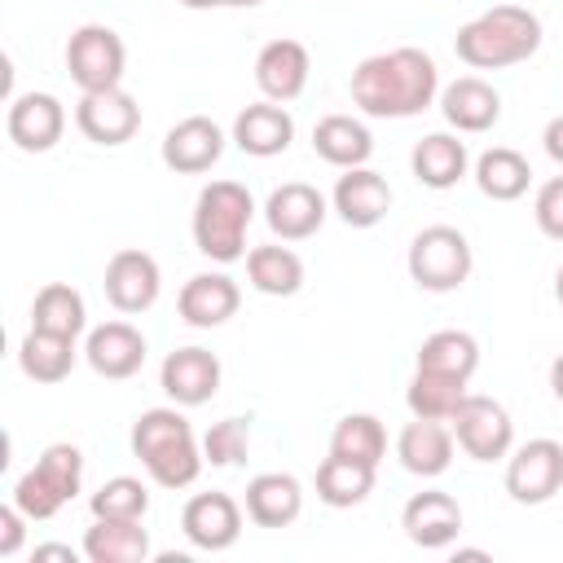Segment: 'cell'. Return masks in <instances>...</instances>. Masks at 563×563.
Segmentation results:
<instances>
[{
	"instance_id": "1",
	"label": "cell",
	"mask_w": 563,
	"mask_h": 563,
	"mask_svg": "<svg viewBox=\"0 0 563 563\" xmlns=\"http://www.w3.org/2000/svg\"><path fill=\"white\" fill-rule=\"evenodd\" d=\"M347 88H352V101L369 119H413L440 97V70L431 53L400 44V48L365 57L352 70Z\"/></svg>"
},
{
	"instance_id": "2",
	"label": "cell",
	"mask_w": 563,
	"mask_h": 563,
	"mask_svg": "<svg viewBox=\"0 0 563 563\" xmlns=\"http://www.w3.org/2000/svg\"><path fill=\"white\" fill-rule=\"evenodd\" d=\"M541 48V18L523 4H493L457 26L453 53L471 70H501L519 66Z\"/></svg>"
},
{
	"instance_id": "3",
	"label": "cell",
	"mask_w": 563,
	"mask_h": 563,
	"mask_svg": "<svg viewBox=\"0 0 563 563\" xmlns=\"http://www.w3.org/2000/svg\"><path fill=\"white\" fill-rule=\"evenodd\" d=\"M132 453L150 471L158 488H189L202 475V444L194 440V427L180 409H145L132 422Z\"/></svg>"
},
{
	"instance_id": "4",
	"label": "cell",
	"mask_w": 563,
	"mask_h": 563,
	"mask_svg": "<svg viewBox=\"0 0 563 563\" xmlns=\"http://www.w3.org/2000/svg\"><path fill=\"white\" fill-rule=\"evenodd\" d=\"M255 216V198L238 180H211L202 185L194 202V246L216 264L246 260V229Z\"/></svg>"
},
{
	"instance_id": "5",
	"label": "cell",
	"mask_w": 563,
	"mask_h": 563,
	"mask_svg": "<svg viewBox=\"0 0 563 563\" xmlns=\"http://www.w3.org/2000/svg\"><path fill=\"white\" fill-rule=\"evenodd\" d=\"M409 277L418 290L431 295H449L457 286H466L475 260H471V242L462 229L453 224H427L413 242H409Z\"/></svg>"
},
{
	"instance_id": "6",
	"label": "cell",
	"mask_w": 563,
	"mask_h": 563,
	"mask_svg": "<svg viewBox=\"0 0 563 563\" xmlns=\"http://www.w3.org/2000/svg\"><path fill=\"white\" fill-rule=\"evenodd\" d=\"M66 70L79 84V92H97V88H119L123 70H128V48L119 40V31L88 22L66 40Z\"/></svg>"
},
{
	"instance_id": "7",
	"label": "cell",
	"mask_w": 563,
	"mask_h": 563,
	"mask_svg": "<svg viewBox=\"0 0 563 563\" xmlns=\"http://www.w3.org/2000/svg\"><path fill=\"white\" fill-rule=\"evenodd\" d=\"M453 440L466 457L475 462H501L515 449V422L506 413V405H497L493 396H475L466 391V400L457 405V413L449 418Z\"/></svg>"
},
{
	"instance_id": "8",
	"label": "cell",
	"mask_w": 563,
	"mask_h": 563,
	"mask_svg": "<svg viewBox=\"0 0 563 563\" xmlns=\"http://www.w3.org/2000/svg\"><path fill=\"white\" fill-rule=\"evenodd\" d=\"M563 488V444L559 440H528L506 457V493L519 506H541Z\"/></svg>"
},
{
	"instance_id": "9",
	"label": "cell",
	"mask_w": 563,
	"mask_h": 563,
	"mask_svg": "<svg viewBox=\"0 0 563 563\" xmlns=\"http://www.w3.org/2000/svg\"><path fill=\"white\" fill-rule=\"evenodd\" d=\"M75 128L92 141V145H123L136 136L141 128V106L136 97L119 84V88H97L84 92L75 106Z\"/></svg>"
},
{
	"instance_id": "10",
	"label": "cell",
	"mask_w": 563,
	"mask_h": 563,
	"mask_svg": "<svg viewBox=\"0 0 563 563\" xmlns=\"http://www.w3.org/2000/svg\"><path fill=\"white\" fill-rule=\"evenodd\" d=\"M101 286H106V299L114 312H145V308H154V299L163 290V273H158V260L150 251L123 246L110 255Z\"/></svg>"
},
{
	"instance_id": "11",
	"label": "cell",
	"mask_w": 563,
	"mask_h": 563,
	"mask_svg": "<svg viewBox=\"0 0 563 563\" xmlns=\"http://www.w3.org/2000/svg\"><path fill=\"white\" fill-rule=\"evenodd\" d=\"M4 132L18 150L26 154H44L62 141L66 132V106L53 97V92H22L9 101V114H4Z\"/></svg>"
},
{
	"instance_id": "12",
	"label": "cell",
	"mask_w": 563,
	"mask_h": 563,
	"mask_svg": "<svg viewBox=\"0 0 563 563\" xmlns=\"http://www.w3.org/2000/svg\"><path fill=\"white\" fill-rule=\"evenodd\" d=\"M180 528L194 550L220 554L242 537V506L229 493H194L180 510Z\"/></svg>"
},
{
	"instance_id": "13",
	"label": "cell",
	"mask_w": 563,
	"mask_h": 563,
	"mask_svg": "<svg viewBox=\"0 0 563 563\" xmlns=\"http://www.w3.org/2000/svg\"><path fill=\"white\" fill-rule=\"evenodd\" d=\"M220 154H224V132L207 114H189V119L172 123L167 136H163V163L172 172H180V176L211 172L220 163Z\"/></svg>"
},
{
	"instance_id": "14",
	"label": "cell",
	"mask_w": 563,
	"mask_h": 563,
	"mask_svg": "<svg viewBox=\"0 0 563 563\" xmlns=\"http://www.w3.org/2000/svg\"><path fill=\"white\" fill-rule=\"evenodd\" d=\"M145 334L132 325V321H106V325H92L88 330V343H84V361L92 365V374L101 378H132L141 374L145 365Z\"/></svg>"
},
{
	"instance_id": "15",
	"label": "cell",
	"mask_w": 563,
	"mask_h": 563,
	"mask_svg": "<svg viewBox=\"0 0 563 563\" xmlns=\"http://www.w3.org/2000/svg\"><path fill=\"white\" fill-rule=\"evenodd\" d=\"M220 356L207 352V347H176L167 352L163 369H158V383L163 391L180 405V409H194V405H207L216 391H220Z\"/></svg>"
},
{
	"instance_id": "16",
	"label": "cell",
	"mask_w": 563,
	"mask_h": 563,
	"mask_svg": "<svg viewBox=\"0 0 563 563\" xmlns=\"http://www.w3.org/2000/svg\"><path fill=\"white\" fill-rule=\"evenodd\" d=\"M264 220L273 229V238L282 242H303L325 224V198L321 189H312L308 180H286L268 194L264 202Z\"/></svg>"
},
{
	"instance_id": "17",
	"label": "cell",
	"mask_w": 563,
	"mask_h": 563,
	"mask_svg": "<svg viewBox=\"0 0 563 563\" xmlns=\"http://www.w3.org/2000/svg\"><path fill=\"white\" fill-rule=\"evenodd\" d=\"M400 528H405V537H409L413 545H422V550H444V545H453L457 532H462V506H457V497H449V493H440V488H422V493H413V497L405 501Z\"/></svg>"
},
{
	"instance_id": "18",
	"label": "cell",
	"mask_w": 563,
	"mask_h": 563,
	"mask_svg": "<svg viewBox=\"0 0 563 563\" xmlns=\"http://www.w3.org/2000/svg\"><path fill=\"white\" fill-rule=\"evenodd\" d=\"M238 303H242V290H238V282H233L229 273H194V277L180 286V295H176V312H180V321L194 325V330H216V325H224V321L238 312Z\"/></svg>"
},
{
	"instance_id": "19",
	"label": "cell",
	"mask_w": 563,
	"mask_h": 563,
	"mask_svg": "<svg viewBox=\"0 0 563 563\" xmlns=\"http://www.w3.org/2000/svg\"><path fill=\"white\" fill-rule=\"evenodd\" d=\"M290 141H295V119L282 101L264 97V101L238 110V119H233V145L251 158H277L290 150Z\"/></svg>"
},
{
	"instance_id": "20",
	"label": "cell",
	"mask_w": 563,
	"mask_h": 563,
	"mask_svg": "<svg viewBox=\"0 0 563 563\" xmlns=\"http://www.w3.org/2000/svg\"><path fill=\"white\" fill-rule=\"evenodd\" d=\"M334 211L343 224L352 229H374L387 211H391V185L387 176H378L374 167H347L339 180H334V194H330Z\"/></svg>"
},
{
	"instance_id": "21",
	"label": "cell",
	"mask_w": 563,
	"mask_h": 563,
	"mask_svg": "<svg viewBox=\"0 0 563 563\" xmlns=\"http://www.w3.org/2000/svg\"><path fill=\"white\" fill-rule=\"evenodd\" d=\"M308 70H312V57L299 40H268L255 57V84L268 101H295L303 88H308Z\"/></svg>"
},
{
	"instance_id": "22",
	"label": "cell",
	"mask_w": 563,
	"mask_h": 563,
	"mask_svg": "<svg viewBox=\"0 0 563 563\" xmlns=\"http://www.w3.org/2000/svg\"><path fill=\"white\" fill-rule=\"evenodd\" d=\"M440 114L457 132H488L501 119V92L479 75H462L440 92Z\"/></svg>"
},
{
	"instance_id": "23",
	"label": "cell",
	"mask_w": 563,
	"mask_h": 563,
	"mask_svg": "<svg viewBox=\"0 0 563 563\" xmlns=\"http://www.w3.org/2000/svg\"><path fill=\"white\" fill-rule=\"evenodd\" d=\"M453 444H457V440H453V427H444V422H435V418H413V422H405V431L396 435V457H400V466H405L409 475L435 479V475L449 471Z\"/></svg>"
},
{
	"instance_id": "24",
	"label": "cell",
	"mask_w": 563,
	"mask_h": 563,
	"mask_svg": "<svg viewBox=\"0 0 563 563\" xmlns=\"http://www.w3.org/2000/svg\"><path fill=\"white\" fill-rule=\"evenodd\" d=\"M303 510V488L286 471H264L246 484V519L255 528H290Z\"/></svg>"
},
{
	"instance_id": "25",
	"label": "cell",
	"mask_w": 563,
	"mask_h": 563,
	"mask_svg": "<svg viewBox=\"0 0 563 563\" xmlns=\"http://www.w3.org/2000/svg\"><path fill=\"white\" fill-rule=\"evenodd\" d=\"M312 150H317V158H325L330 167H365L369 163V154H374V136H369V128L361 123V119H352V114H325V119H317V128H312Z\"/></svg>"
},
{
	"instance_id": "26",
	"label": "cell",
	"mask_w": 563,
	"mask_h": 563,
	"mask_svg": "<svg viewBox=\"0 0 563 563\" xmlns=\"http://www.w3.org/2000/svg\"><path fill=\"white\" fill-rule=\"evenodd\" d=\"M409 167H413V180L418 185H427V189H453L466 176L471 154H466V145L453 132H431V136H422L413 145Z\"/></svg>"
},
{
	"instance_id": "27",
	"label": "cell",
	"mask_w": 563,
	"mask_h": 563,
	"mask_svg": "<svg viewBox=\"0 0 563 563\" xmlns=\"http://www.w3.org/2000/svg\"><path fill=\"white\" fill-rule=\"evenodd\" d=\"M84 554L92 563H141L150 559V532L141 519H92L84 532Z\"/></svg>"
},
{
	"instance_id": "28",
	"label": "cell",
	"mask_w": 563,
	"mask_h": 563,
	"mask_svg": "<svg viewBox=\"0 0 563 563\" xmlns=\"http://www.w3.org/2000/svg\"><path fill=\"white\" fill-rule=\"evenodd\" d=\"M475 185H479V194L493 198V202H515V198L528 194L532 167H528V158H523L519 150L493 145V150H484V154L475 158Z\"/></svg>"
},
{
	"instance_id": "29",
	"label": "cell",
	"mask_w": 563,
	"mask_h": 563,
	"mask_svg": "<svg viewBox=\"0 0 563 563\" xmlns=\"http://www.w3.org/2000/svg\"><path fill=\"white\" fill-rule=\"evenodd\" d=\"M246 282H251L260 295L286 299V295H295V290L303 286V260H299L290 246H277V242L251 246V251H246Z\"/></svg>"
},
{
	"instance_id": "30",
	"label": "cell",
	"mask_w": 563,
	"mask_h": 563,
	"mask_svg": "<svg viewBox=\"0 0 563 563\" xmlns=\"http://www.w3.org/2000/svg\"><path fill=\"white\" fill-rule=\"evenodd\" d=\"M374 471L378 466H365V462H352V457L330 453L317 466V497L325 506H334V510H352V506H361L374 493Z\"/></svg>"
},
{
	"instance_id": "31",
	"label": "cell",
	"mask_w": 563,
	"mask_h": 563,
	"mask_svg": "<svg viewBox=\"0 0 563 563\" xmlns=\"http://www.w3.org/2000/svg\"><path fill=\"white\" fill-rule=\"evenodd\" d=\"M18 365H22V374L31 383H62L75 369V339L31 325V334L18 347Z\"/></svg>"
},
{
	"instance_id": "32",
	"label": "cell",
	"mask_w": 563,
	"mask_h": 563,
	"mask_svg": "<svg viewBox=\"0 0 563 563\" xmlns=\"http://www.w3.org/2000/svg\"><path fill=\"white\" fill-rule=\"evenodd\" d=\"M31 325L35 330H48V334H66V339H79L84 325H88V308H84V295L66 282H48L35 303H31Z\"/></svg>"
},
{
	"instance_id": "33",
	"label": "cell",
	"mask_w": 563,
	"mask_h": 563,
	"mask_svg": "<svg viewBox=\"0 0 563 563\" xmlns=\"http://www.w3.org/2000/svg\"><path fill=\"white\" fill-rule=\"evenodd\" d=\"M462 400H466V378L435 374V369H413L409 391H405L409 413L413 418H435V422H449Z\"/></svg>"
},
{
	"instance_id": "34",
	"label": "cell",
	"mask_w": 563,
	"mask_h": 563,
	"mask_svg": "<svg viewBox=\"0 0 563 563\" xmlns=\"http://www.w3.org/2000/svg\"><path fill=\"white\" fill-rule=\"evenodd\" d=\"M418 369H435V374H453V378H466L479 369V343L475 334L466 330H435L422 339L418 347Z\"/></svg>"
},
{
	"instance_id": "35",
	"label": "cell",
	"mask_w": 563,
	"mask_h": 563,
	"mask_svg": "<svg viewBox=\"0 0 563 563\" xmlns=\"http://www.w3.org/2000/svg\"><path fill=\"white\" fill-rule=\"evenodd\" d=\"M330 453L339 457H352V462H365V466H378L383 453H387V431L374 413H343L330 431Z\"/></svg>"
},
{
	"instance_id": "36",
	"label": "cell",
	"mask_w": 563,
	"mask_h": 563,
	"mask_svg": "<svg viewBox=\"0 0 563 563\" xmlns=\"http://www.w3.org/2000/svg\"><path fill=\"white\" fill-rule=\"evenodd\" d=\"M88 510H92V519H145L150 493H145L141 479L114 475V479H106V484L88 497Z\"/></svg>"
},
{
	"instance_id": "37",
	"label": "cell",
	"mask_w": 563,
	"mask_h": 563,
	"mask_svg": "<svg viewBox=\"0 0 563 563\" xmlns=\"http://www.w3.org/2000/svg\"><path fill=\"white\" fill-rule=\"evenodd\" d=\"M35 471H40L66 501H75V493L84 488V453H79L75 444H48V449L40 453Z\"/></svg>"
},
{
	"instance_id": "38",
	"label": "cell",
	"mask_w": 563,
	"mask_h": 563,
	"mask_svg": "<svg viewBox=\"0 0 563 563\" xmlns=\"http://www.w3.org/2000/svg\"><path fill=\"white\" fill-rule=\"evenodd\" d=\"M246 444H251L246 418H224L202 435V457L211 466H238V462H246Z\"/></svg>"
},
{
	"instance_id": "39",
	"label": "cell",
	"mask_w": 563,
	"mask_h": 563,
	"mask_svg": "<svg viewBox=\"0 0 563 563\" xmlns=\"http://www.w3.org/2000/svg\"><path fill=\"white\" fill-rule=\"evenodd\" d=\"M13 506H18L26 519H53V515L66 506V497H62L35 466H31V471L13 484Z\"/></svg>"
},
{
	"instance_id": "40",
	"label": "cell",
	"mask_w": 563,
	"mask_h": 563,
	"mask_svg": "<svg viewBox=\"0 0 563 563\" xmlns=\"http://www.w3.org/2000/svg\"><path fill=\"white\" fill-rule=\"evenodd\" d=\"M532 216H537V229L554 242H563V176H550L537 198H532Z\"/></svg>"
},
{
	"instance_id": "41",
	"label": "cell",
	"mask_w": 563,
	"mask_h": 563,
	"mask_svg": "<svg viewBox=\"0 0 563 563\" xmlns=\"http://www.w3.org/2000/svg\"><path fill=\"white\" fill-rule=\"evenodd\" d=\"M22 523L26 515L18 506H0V559H13L22 550Z\"/></svg>"
},
{
	"instance_id": "42",
	"label": "cell",
	"mask_w": 563,
	"mask_h": 563,
	"mask_svg": "<svg viewBox=\"0 0 563 563\" xmlns=\"http://www.w3.org/2000/svg\"><path fill=\"white\" fill-rule=\"evenodd\" d=\"M541 145H545V154L563 167V114H554L550 123H545V132H541Z\"/></svg>"
},
{
	"instance_id": "43",
	"label": "cell",
	"mask_w": 563,
	"mask_h": 563,
	"mask_svg": "<svg viewBox=\"0 0 563 563\" xmlns=\"http://www.w3.org/2000/svg\"><path fill=\"white\" fill-rule=\"evenodd\" d=\"M550 391H554V400L563 405V352H559L554 365H550Z\"/></svg>"
},
{
	"instance_id": "44",
	"label": "cell",
	"mask_w": 563,
	"mask_h": 563,
	"mask_svg": "<svg viewBox=\"0 0 563 563\" xmlns=\"http://www.w3.org/2000/svg\"><path fill=\"white\" fill-rule=\"evenodd\" d=\"M35 559H70L75 563V550L70 545H35Z\"/></svg>"
},
{
	"instance_id": "45",
	"label": "cell",
	"mask_w": 563,
	"mask_h": 563,
	"mask_svg": "<svg viewBox=\"0 0 563 563\" xmlns=\"http://www.w3.org/2000/svg\"><path fill=\"white\" fill-rule=\"evenodd\" d=\"M185 9H216V4H224V0H180Z\"/></svg>"
},
{
	"instance_id": "46",
	"label": "cell",
	"mask_w": 563,
	"mask_h": 563,
	"mask_svg": "<svg viewBox=\"0 0 563 563\" xmlns=\"http://www.w3.org/2000/svg\"><path fill=\"white\" fill-rule=\"evenodd\" d=\"M229 9H255V4H264V0H224Z\"/></svg>"
},
{
	"instance_id": "47",
	"label": "cell",
	"mask_w": 563,
	"mask_h": 563,
	"mask_svg": "<svg viewBox=\"0 0 563 563\" xmlns=\"http://www.w3.org/2000/svg\"><path fill=\"white\" fill-rule=\"evenodd\" d=\"M554 295H559V303H563V264H559V273H554Z\"/></svg>"
}]
</instances>
